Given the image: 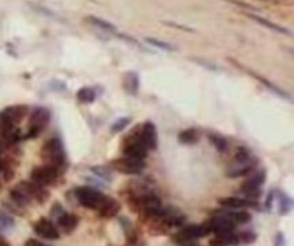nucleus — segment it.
Segmentation results:
<instances>
[{
	"mask_svg": "<svg viewBox=\"0 0 294 246\" xmlns=\"http://www.w3.org/2000/svg\"><path fill=\"white\" fill-rule=\"evenodd\" d=\"M42 159L46 162V166H51L62 173L66 169V154L63 144L59 138H49L42 148Z\"/></svg>",
	"mask_w": 294,
	"mask_h": 246,
	"instance_id": "1",
	"label": "nucleus"
},
{
	"mask_svg": "<svg viewBox=\"0 0 294 246\" xmlns=\"http://www.w3.org/2000/svg\"><path fill=\"white\" fill-rule=\"evenodd\" d=\"M254 167H255V159L252 157L250 150L245 147H240L235 154L234 163L228 169L227 176L231 178L245 176V174H250Z\"/></svg>",
	"mask_w": 294,
	"mask_h": 246,
	"instance_id": "2",
	"label": "nucleus"
},
{
	"mask_svg": "<svg viewBox=\"0 0 294 246\" xmlns=\"http://www.w3.org/2000/svg\"><path fill=\"white\" fill-rule=\"evenodd\" d=\"M75 195L79 203L82 204L84 207L92 209V210H99L103 206V203L106 202V199H108V196L101 193L99 190L88 186L78 187L75 190Z\"/></svg>",
	"mask_w": 294,
	"mask_h": 246,
	"instance_id": "3",
	"label": "nucleus"
},
{
	"mask_svg": "<svg viewBox=\"0 0 294 246\" xmlns=\"http://www.w3.org/2000/svg\"><path fill=\"white\" fill-rule=\"evenodd\" d=\"M51 121V111L45 107H34L32 112H30V118H29V134L27 137H38L42 130Z\"/></svg>",
	"mask_w": 294,
	"mask_h": 246,
	"instance_id": "4",
	"label": "nucleus"
},
{
	"mask_svg": "<svg viewBox=\"0 0 294 246\" xmlns=\"http://www.w3.org/2000/svg\"><path fill=\"white\" fill-rule=\"evenodd\" d=\"M266 181V170L255 171L248 176V178L241 184V192L247 196L248 200H255L261 195V186Z\"/></svg>",
	"mask_w": 294,
	"mask_h": 246,
	"instance_id": "5",
	"label": "nucleus"
},
{
	"mask_svg": "<svg viewBox=\"0 0 294 246\" xmlns=\"http://www.w3.org/2000/svg\"><path fill=\"white\" fill-rule=\"evenodd\" d=\"M59 173L58 170L53 169L51 166H39V167H34L32 170V174H30V177H32V181H34L36 184H39V186H49V184H53L59 177Z\"/></svg>",
	"mask_w": 294,
	"mask_h": 246,
	"instance_id": "6",
	"label": "nucleus"
},
{
	"mask_svg": "<svg viewBox=\"0 0 294 246\" xmlns=\"http://www.w3.org/2000/svg\"><path fill=\"white\" fill-rule=\"evenodd\" d=\"M208 233H211V232L207 225H191V226H187L181 230L174 238V240L178 243H191L195 239L204 238Z\"/></svg>",
	"mask_w": 294,
	"mask_h": 246,
	"instance_id": "7",
	"label": "nucleus"
},
{
	"mask_svg": "<svg viewBox=\"0 0 294 246\" xmlns=\"http://www.w3.org/2000/svg\"><path fill=\"white\" fill-rule=\"evenodd\" d=\"M112 167L124 174H139L145 167V162L141 159H134V157H124L119 160L112 162Z\"/></svg>",
	"mask_w": 294,
	"mask_h": 246,
	"instance_id": "8",
	"label": "nucleus"
},
{
	"mask_svg": "<svg viewBox=\"0 0 294 246\" xmlns=\"http://www.w3.org/2000/svg\"><path fill=\"white\" fill-rule=\"evenodd\" d=\"M33 230L36 235H39L41 238L43 239H49V240H56L60 236L58 228L53 225V222L46 219V218H42L39 221L34 223Z\"/></svg>",
	"mask_w": 294,
	"mask_h": 246,
	"instance_id": "9",
	"label": "nucleus"
},
{
	"mask_svg": "<svg viewBox=\"0 0 294 246\" xmlns=\"http://www.w3.org/2000/svg\"><path fill=\"white\" fill-rule=\"evenodd\" d=\"M208 226L210 232H214V233H218V232H226V230H234L235 223L227 214H221V216H214L212 219L205 223Z\"/></svg>",
	"mask_w": 294,
	"mask_h": 246,
	"instance_id": "10",
	"label": "nucleus"
},
{
	"mask_svg": "<svg viewBox=\"0 0 294 246\" xmlns=\"http://www.w3.org/2000/svg\"><path fill=\"white\" fill-rule=\"evenodd\" d=\"M141 141L146 145L148 150H155L158 145V136H157V128L152 122H145L141 131Z\"/></svg>",
	"mask_w": 294,
	"mask_h": 246,
	"instance_id": "11",
	"label": "nucleus"
},
{
	"mask_svg": "<svg viewBox=\"0 0 294 246\" xmlns=\"http://www.w3.org/2000/svg\"><path fill=\"white\" fill-rule=\"evenodd\" d=\"M148 151H150V150H148L146 145L141 141L139 137L132 140L131 143H128V144L125 145V148H124V154H125L126 157H134V159H141V160H143V159L148 156Z\"/></svg>",
	"mask_w": 294,
	"mask_h": 246,
	"instance_id": "12",
	"label": "nucleus"
},
{
	"mask_svg": "<svg viewBox=\"0 0 294 246\" xmlns=\"http://www.w3.org/2000/svg\"><path fill=\"white\" fill-rule=\"evenodd\" d=\"M218 203L223 207H226V209H241V207H248V206L257 207L255 202H251L248 199L235 197V196H231V197H221V199H218Z\"/></svg>",
	"mask_w": 294,
	"mask_h": 246,
	"instance_id": "13",
	"label": "nucleus"
},
{
	"mask_svg": "<svg viewBox=\"0 0 294 246\" xmlns=\"http://www.w3.org/2000/svg\"><path fill=\"white\" fill-rule=\"evenodd\" d=\"M56 222H58V226L63 232L66 233H72L75 228L79 223V218L75 216V214H70V213H62L59 218H56Z\"/></svg>",
	"mask_w": 294,
	"mask_h": 246,
	"instance_id": "14",
	"label": "nucleus"
},
{
	"mask_svg": "<svg viewBox=\"0 0 294 246\" xmlns=\"http://www.w3.org/2000/svg\"><path fill=\"white\" fill-rule=\"evenodd\" d=\"M119 210H121V204L118 203L115 199L108 197L106 202L103 203V206L98 212L101 213V216H103V218H114V216H117L118 213H119Z\"/></svg>",
	"mask_w": 294,
	"mask_h": 246,
	"instance_id": "15",
	"label": "nucleus"
},
{
	"mask_svg": "<svg viewBox=\"0 0 294 246\" xmlns=\"http://www.w3.org/2000/svg\"><path fill=\"white\" fill-rule=\"evenodd\" d=\"M88 22H89V23H92L95 27H98V29H101V30H103V32H106V34L117 35V27L112 25V23H109V22L103 20V19L91 16V17H88Z\"/></svg>",
	"mask_w": 294,
	"mask_h": 246,
	"instance_id": "16",
	"label": "nucleus"
},
{
	"mask_svg": "<svg viewBox=\"0 0 294 246\" xmlns=\"http://www.w3.org/2000/svg\"><path fill=\"white\" fill-rule=\"evenodd\" d=\"M198 137H200L198 136V131L195 128H187V130L179 133L178 140L182 144H195L198 141Z\"/></svg>",
	"mask_w": 294,
	"mask_h": 246,
	"instance_id": "17",
	"label": "nucleus"
},
{
	"mask_svg": "<svg viewBox=\"0 0 294 246\" xmlns=\"http://www.w3.org/2000/svg\"><path fill=\"white\" fill-rule=\"evenodd\" d=\"M215 236L218 240L224 242L226 245H237L240 240H238V235H235L234 230H226V232H218L215 233Z\"/></svg>",
	"mask_w": 294,
	"mask_h": 246,
	"instance_id": "18",
	"label": "nucleus"
},
{
	"mask_svg": "<svg viewBox=\"0 0 294 246\" xmlns=\"http://www.w3.org/2000/svg\"><path fill=\"white\" fill-rule=\"evenodd\" d=\"M76 97H78V100H79V101L84 102V104H91V102L95 101L96 94H95V91H93L92 88L85 86V88H81V89L78 91Z\"/></svg>",
	"mask_w": 294,
	"mask_h": 246,
	"instance_id": "19",
	"label": "nucleus"
},
{
	"mask_svg": "<svg viewBox=\"0 0 294 246\" xmlns=\"http://www.w3.org/2000/svg\"><path fill=\"white\" fill-rule=\"evenodd\" d=\"M231 221L234 222L235 225H244V223H248L251 221V214L245 210H240V212L235 213H226Z\"/></svg>",
	"mask_w": 294,
	"mask_h": 246,
	"instance_id": "20",
	"label": "nucleus"
},
{
	"mask_svg": "<svg viewBox=\"0 0 294 246\" xmlns=\"http://www.w3.org/2000/svg\"><path fill=\"white\" fill-rule=\"evenodd\" d=\"M15 228V219L5 210H0V230H10Z\"/></svg>",
	"mask_w": 294,
	"mask_h": 246,
	"instance_id": "21",
	"label": "nucleus"
},
{
	"mask_svg": "<svg viewBox=\"0 0 294 246\" xmlns=\"http://www.w3.org/2000/svg\"><path fill=\"white\" fill-rule=\"evenodd\" d=\"M278 200H280V214H287L291 210V199L286 193H280Z\"/></svg>",
	"mask_w": 294,
	"mask_h": 246,
	"instance_id": "22",
	"label": "nucleus"
},
{
	"mask_svg": "<svg viewBox=\"0 0 294 246\" xmlns=\"http://www.w3.org/2000/svg\"><path fill=\"white\" fill-rule=\"evenodd\" d=\"M210 141L218 151H224L227 148V140L218 136V134H210Z\"/></svg>",
	"mask_w": 294,
	"mask_h": 246,
	"instance_id": "23",
	"label": "nucleus"
},
{
	"mask_svg": "<svg viewBox=\"0 0 294 246\" xmlns=\"http://www.w3.org/2000/svg\"><path fill=\"white\" fill-rule=\"evenodd\" d=\"M146 42L151 43L152 46H157L158 49H162V51H175V46L171 45V43L162 42V41H158V39H152V38H148Z\"/></svg>",
	"mask_w": 294,
	"mask_h": 246,
	"instance_id": "24",
	"label": "nucleus"
},
{
	"mask_svg": "<svg viewBox=\"0 0 294 246\" xmlns=\"http://www.w3.org/2000/svg\"><path fill=\"white\" fill-rule=\"evenodd\" d=\"M255 239H257V235L251 230H244L238 235V240H241L244 243H254Z\"/></svg>",
	"mask_w": 294,
	"mask_h": 246,
	"instance_id": "25",
	"label": "nucleus"
},
{
	"mask_svg": "<svg viewBox=\"0 0 294 246\" xmlns=\"http://www.w3.org/2000/svg\"><path fill=\"white\" fill-rule=\"evenodd\" d=\"M255 22H259V23H261V25L267 26V27H270V29H274V30H277V32H283V34H287L286 29H283V27H278V26H276L274 23H270V22H267V20H264L263 17H257V16H251Z\"/></svg>",
	"mask_w": 294,
	"mask_h": 246,
	"instance_id": "26",
	"label": "nucleus"
},
{
	"mask_svg": "<svg viewBox=\"0 0 294 246\" xmlns=\"http://www.w3.org/2000/svg\"><path fill=\"white\" fill-rule=\"evenodd\" d=\"M129 122H131V119L128 118V117H125V118H119L117 122L112 126V133H119V131H121V130H124V128H125Z\"/></svg>",
	"mask_w": 294,
	"mask_h": 246,
	"instance_id": "27",
	"label": "nucleus"
},
{
	"mask_svg": "<svg viewBox=\"0 0 294 246\" xmlns=\"http://www.w3.org/2000/svg\"><path fill=\"white\" fill-rule=\"evenodd\" d=\"M62 213H65V210H63V207L60 206L59 203H55V206L52 207V216H55V218H59Z\"/></svg>",
	"mask_w": 294,
	"mask_h": 246,
	"instance_id": "28",
	"label": "nucleus"
},
{
	"mask_svg": "<svg viewBox=\"0 0 294 246\" xmlns=\"http://www.w3.org/2000/svg\"><path fill=\"white\" fill-rule=\"evenodd\" d=\"M276 246H286V236L281 232H278L276 236Z\"/></svg>",
	"mask_w": 294,
	"mask_h": 246,
	"instance_id": "29",
	"label": "nucleus"
},
{
	"mask_svg": "<svg viewBox=\"0 0 294 246\" xmlns=\"http://www.w3.org/2000/svg\"><path fill=\"white\" fill-rule=\"evenodd\" d=\"M92 171H95L98 176H101V177H103V178H109V176L106 174V171L105 170L102 169V167H93L92 169Z\"/></svg>",
	"mask_w": 294,
	"mask_h": 246,
	"instance_id": "30",
	"label": "nucleus"
},
{
	"mask_svg": "<svg viewBox=\"0 0 294 246\" xmlns=\"http://www.w3.org/2000/svg\"><path fill=\"white\" fill-rule=\"evenodd\" d=\"M26 246H49V245L43 243L41 240H36V239H29V240L26 242Z\"/></svg>",
	"mask_w": 294,
	"mask_h": 246,
	"instance_id": "31",
	"label": "nucleus"
},
{
	"mask_svg": "<svg viewBox=\"0 0 294 246\" xmlns=\"http://www.w3.org/2000/svg\"><path fill=\"white\" fill-rule=\"evenodd\" d=\"M273 199H274V193L270 192V195L267 196V200H266V209H267V210H270V207H271V204H273Z\"/></svg>",
	"mask_w": 294,
	"mask_h": 246,
	"instance_id": "32",
	"label": "nucleus"
},
{
	"mask_svg": "<svg viewBox=\"0 0 294 246\" xmlns=\"http://www.w3.org/2000/svg\"><path fill=\"white\" fill-rule=\"evenodd\" d=\"M210 246H228V245H226L224 242H221L218 239H215V240H211Z\"/></svg>",
	"mask_w": 294,
	"mask_h": 246,
	"instance_id": "33",
	"label": "nucleus"
},
{
	"mask_svg": "<svg viewBox=\"0 0 294 246\" xmlns=\"http://www.w3.org/2000/svg\"><path fill=\"white\" fill-rule=\"evenodd\" d=\"M0 246H10V245H9L8 240H6V239L3 238L2 235H0Z\"/></svg>",
	"mask_w": 294,
	"mask_h": 246,
	"instance_id": "34",
	"label": "nucleus"
},
{
	"mask_svg": "<svg viewBox=\"0 0 294 246\" xmlns=\"http://www.w3.org/2000/svg\"><path fill=\"white\" fill-rule=\"evenodd\" d=\"M184 246H197V245H194V243H185Z\"/></svg>",
	"mask_w": 294,
	"mask_h": 246,
	"instance_id": "35",
	"label": "nucleus"
}]
</instances>
